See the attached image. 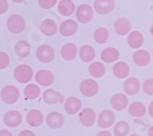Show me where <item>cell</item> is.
I'll return each mask as SVG.
<instances>
[{
	"label": "cell",
	"mask_w": 153,
	"mask_h": 136,
	"mask_svg": "<svg viewBox=\"0 0 153 136\" xmlns=\"http://www.w3.org/2000/svg\"><path fill=\"white\" fill-rule=\"evenodd\" d=\"M6 27L11 33L19 34V33H22L25 31V28H26V21H25V19L21 15L14 14L10 17H7Z\"/></svg>",
	"instance_id": "6da1fadb"
},
{
	"label": "cell",
	"mask_w": 153,
	"mask_h": 136,
	"mask_svg": "<svg viewBox=\"0 0 153 136\" xmlns=\"http://www.w3.org/2000/svg\"><path fill=\"white\" fill-rule=\"evenodd\" d=\"M14 76H15V80L17 82H20V83H27L33 77V70H32V68L30 65L20 64L14 70Z\"/></svg>",
	"instance_id": "7a4b0ae2"
},
{
	"label": "cell",
	"mask_w": 153,
	"mask_h": 136,
	"mask_svg": "<svg viewBox=\"0 0 153 136\" xmlns=\"http://www.w3.org/2000/svg\"><path fill=\"white\" fill-rule=\"evenodd\" d=\"M1 101L5 104H14L19 101L20 98V91L16 86L12 85H7L1 90Z\"/></svg>",
	"instance_id": "3957f363"
},
{
	"label": "cell",
	"mask_w": 153,
	"mask_h": 136,
	"mask_svg": "<svg viewBox=\"0 0 153 136\" xmlns=\"http://www.w3.org/2000/svg\"><path fill=\"white\" fill-rule=\"evenodd\" d=\"M93 19V9L88 4H81L76 9V20L81 23H88Z\"/></svg>",
	"instance_id": "277c9868"
},
{
	"label": "cell",
	"mask_w": 153,
	"mask_h": 136,
	"mask_svg": "<svg viewBox=\"0 0 153 136\" xmlns=\"http://www.w3.org/2000/svg\"><path fill=\"white\" fill-rule=\"evenodd\" d=\"M99 91V85L93 79H86L80 83V92L86 97H93Z\"/></svg>",
	"instance_id": "5b68a950"
},
{
	"label": "cell",
	"mask_w": 153,
	"mask_h": 136,
	"mask_svg": "<svg viewBox=\"0 0 153 136\" xmlns=\"http://www.w3.org/2000/svg\"><path fill=\"white\" fill-rule=\"evenodd\" d=\"M36 56L41 63H50V61L54 60L55 52H54L53 47H50L48 44H43L41 47H38L37 52H36Z\"/></svg>",
	"instance_id": "8992f818"
},
{
	"label": "cell",
	"mask_w": 153,
	"mask_h": 136,
	"mask_svg": "<svg viewBox=\"0 0 153 136\" xmlns=\"http://www.w3.org/2000/svg\"><path fill=\"white\" fill-rule=\"evenodd\" d=\"M97 123H98L99 128L108 129V128L113 126L114 123H115V114H114L113 110H109V109L102 110V112L99 113V115H98Z\"/></svg>",
	"instance_id": "52a82bcc"
},
{
	"label": "cell",
	"mask_w": 153,
	"mask_h": 136,
	"mask_svg": "<svg viewBox=\"0 0 153 136\" xmlns=\"http://www.w3.org/2000/svg\"><path fill=\"white\" fill-rule=\"evenodd\" d=\"M96 119H98V118H97L94 109H92V108H83L79 114V120L81 123V125H83V126H92L94 124Z\"/></svg>",
	"instance_id": "ba28073f"
},
{
	"label": "cell",
	"mask_w": 153,
	"mask_h": 136,
	"mask_svg": "<svg viewBox=\"0 0 153 136\" xmlns=\"http://www.w3.org/2000/svg\"><path fill=\"white\" fill-rule=\"evenodd\" d=\"M64 108H65V112L70 115H75V114H80L81 108H82V103L80 101V98L77 97H69L66 98L65 103H64Z\"/></svg>",
	"instance_id": "9c48e42d"
},
{
	"label": "cell",
	"mask_w": 153,
	"mask_h": 136,
	"mask_svg": "<svg viewBox=\"0 0 153 136\" xmlns=\"http://www.w3.org/2000/svg\"><path fill=\"white\" fill-rule=\"evenodd\" d=\"M3 121L6 126L10 128H16L22 123V115L17 110H9L3 117Z\"/></svg>",
	"instance_id": "30bf717a"
},
{
	"label": "cell",
	"mask_w": 153,
	"mask_h": 136,
	"mask_svg": "<svg viewBox=\"0 0 153 136\" xmlns=\"http://www.w3.org/2000/svg\"><path fill=\"white\" fill-rule=\"evenodd\" d=\"M94 11L99 15H105L115 9V1L113 0H96L93 3Z\"/></svg>",
	"instance_id": "8fae6325"
},
{
	"label": "cell",
	"mask_w": 153,
	"mask_h": 136,
	"mask_svg": "<svg viewBox=\"0 0 153 136\" xmlns=\"http://www.w3.org/2000/svg\"><path fill=\"white\" fill-rule=\"evenodd\" d=\"M79 30V25H77V21L75 20H65L64 22H61V25L59 26V32L61 36L64 37H70L72 34H75Z\"/></svg>",
	"instance_id": "7c38bea8"
},
{
	"label": "cell",
	"mask_w": 153,
	"mask_h": 136,
	"mask_svg": "<svg viewBox=\"0 0 153 136\" xmlns=\"http://www.w3.org/2000/svg\"><path fill=\"white\" fill-rule=\"evenodd\" d=\"M36 82L39 86H52L54 83V75L52 71L49 70H39L36 72L34 75Z\"/></svg>",
	"instance_id": "4fadbf2b"
},
{
	"label": "cell",
	"mask_w": 153,
	"mask_h": 136,
	"mask_svg": "<svg viewBox=\"0 0 153 136\" xmlns=\"http://www.w3.org/2000/svg\"><path fill=\"white\" fill-rule=\"evenodd\" d=\"M114 30L119 36H129L131 33V21L126 17H120L114 22Z\"/></svg>",
	"instance_id": "5bb4252c"
},
{
	"label": "cell",
	"mask_w": 153,
	"mask_h": 136,
	"mask_svg": "<svg viewBox=\"0 0 153 136\" xmlns=\"http://www.w3.org/2000/svg\"><path fill=\"white\" fill-rule=\"evenodd\" d=\"M45 123L52 129H60L65 123V118L59 112H50L45 118Z\"/></svg>",
	"instance_id": "9a60e30c"
},
{
	"label": "cell",
	"mask_w": 153,
	"mask_h": 136,
	"mask_svg": "<svg viewBox=\"0 0 153 136\" xmlns=\"http://www.w3.org/2000/svg\"><path fill=\"white\" fill-rule=\"evenodd\" d=\"M26 121L30 126H33V128H37L43 124L44 121V115L41 110L38 109H31L30 112L27 113L26 115Z\"/></svg>",
	"instance_id": "2e32d148"
},
{
	"label": "cell",
	"mask_w": 153,
	"mask_h": 136,
	"mask_svg": "<svg viewBox=\"0 0 153 136\" xmlns=\"http://www.w3.org/2000/svg\"><path fill=\"white\" fill-rule=\"evenodd\" d=\"M110 106L113 107V109L118 110V112H121V110L126 109V107L129 106L127 96H125L124 93H115L110 98Z\"/></svg>",
	"instance_id": "e0dca14e"
},
{
	"label": "cell",
	"mask_w": 153,
	"mask_h": 136,
	"mask_svg": "<svg viewBox=\"0 0 153 136\" xmlns=\"http://www.w3.org/2000/svg\"><path fill=\"white\" fill-rule=\"evenodd\" d=\"M43 101L47 104H56V103L61 104V103H64V96L55 90L48 88L43 93Z\"/></svg>",
	"instance_id": "ac0fdd59"
},
{
	"label": "cell",
	"mask_w": 153,
	"mask_h": 136,
	"mask_svg": "<svg viewBox=\"0 0 153 136\" xmlns=\"http://www.w3.org/2000/svg\"><path fill=\"white\" fill-rule=\"evenodd\" d=\"M132 59L137 66H147L151 63V54L143 49H138L134 53Z\"/></svg>",
	"instance_id": "d6986e66"
},
{
	"label": "cell",
	"mask_w": 153,
	"mask_h": 136,
	"mask_svg": "<svg viewBox=\"0 0 153 136\" xmlns=\"http://www.w3.org/2000/svg\"><path fill=\"white\" fill-rule=\"evenodd\" d=\"M141 90V83L136 77H129L124 82V91L129 96H135Z\"/></svg>",
	"instance_id": "ffe728a7"
},
{
	"label": "cell",
	"mask_w": 153,
	"mask_h": 136,
	"mask_svg": "<svg viewBox=\"0 0 153 136\" xmlns=\"http://www.w3.org/2000/svg\"><path fill=\"white\" fill-rule=\"evenodd\" d=\"M58 12H59V15L61 16H71L74 14V11L76 9L75 4L71 1V0H60V1L58 3Z\"/></svg>",
	"instance_id": "44dd1931"
},
{
	"label": "cell",
	"mask_w": 153,
	"mask_h": 136,
	"mask_svg": "<svg viewBox=\"0 0 153 136\" xmlns=\"http://www.w3.org/2000/svg\"><path fill=\"white\" fill-rule=\"evenodd\" d=\"M143 42H145L143 34L140 31H132L129 36H127V44H129V47H131L132 49L141 48Z\"/></svg>",
	"instance_id": "7402d4cb"
},
{
	"label": "cell",
	"mask_w": 153,
	"mask_h": 136,
	"mask_svg": "<svg viewBox=\"0 0 153 136\" xmlns=\"http://www.w3.org/2000/svg\"><path fill=\"white\" fill-rule=\"evenodd\" d=\"M119 56H120L119 51L113 47L103 49L100 53V59L103 60V63H114V61H117L119 59Z\"/></svg>",
	"instance_id": "603a6c76"
},
{
	"label": "cell",
	"mask_w": 153,
	"mask_h": 136,
	"mask_svg": "<svg viewBox=\"0 0 153 136\" xmlns=\"http://www.w3.org/2000/svg\"><path fill=\"white\" fill-rule=\"evenodd\" d=\"M59 27L54 20L52 19H45L41 23V32L44 36H54L58 32Z\"/></svg>",
	"instance_id": "cb8c5ba5"
},
{
	"label": "cell",
	"mask_w": 153,
	"mask_h": 136,
	"mask_svg": "<svg viewBox=\"0 0 153 136\" xmlns=\"http://www.w3.org/2000/svg\"><path fill=\"white\" fill-rule=\"evenodd\" d=\"M60 54H61L62 59L74 60L76 58V55H77V47H76L74 43H66L61 47Z\"/></svg>",
	"instance_id": "d4e9b609"
},
{
	"label": "cell",
	"mask_w": 153,
	"mask_h": 136,
	"mask_svg": "<svg viewBox=\"0 0 153 136\" xmlns=\"http://www.w3.org/2000/svg\"><path fill=\"white\" fill-rule=\"evenodd\" d=\"M127 110H129V114L135 118H142L146 115V112H147L145 104L141 102H132L129 106V108H127Z\"/></svg>",
	"instance_id": "484cf974"
},
{
	"label": "cell",
	"mask_w": 153,
	"mask_h": 136,
	"mask_svg": "<svg viewBox=\"0 0 153 136\" xmlns=\"http://www.w3.org/2000/svg\"><path fill=\"white\" fill-rule=\"evenodd\" d=\"M113 74H114V76H117L118 79H125L129 76L130 68L125 61H118L113 68Z\"/></svg>",
	"instance_id": "4316f807"
},
{
	"label": "cell",
	"mask_w": 153,
	"mask_h": 136,
	"mask_svg": "<svg viewBox=\"0 0 153 136\" xmlns=\"http://www.w3.org/2000/svg\"><path fill=\"white\" fill-rule=\"evenodd\" d=\"M79 55L83 63H91L96 58V51L91 45H82L79 51Z\"/></svg>",
	"instance_id": "83f0119b"
},
{
	"label": "cell",
	"mask_w": 153,
	"mask_h": 136,
	"mask_svg": "<svg viewBox=\"0 0 153 136\" xmlns=\"http://www.w3.org/2000/svg\"><path fill=\"white\" fill-rule=\"evenodd\" d=\"M14 52L20 58H26L31 54V45L26 41H19L14 47Z\"/></svg>",
	"instance_id": "f1b7e54d"
},
{
	"label": "cell",
	"mask_w": 153,
	"mask_h": 136,
	"mask_svg": "<svg viewBox=\"0 0 153 136\" xmlns=\"http://www.w3.org/2000/svg\"><path fill=\"white\" fill-rule=\"evenodd\" d=\"M88 72H90L91 76H93L96 79L103 77L105 74V66L103 63H100V61H93V63L88 66Z\"/></svg>",
	"instance_id": "f546056e"
},
{
	"label": "cell",
	"mask_w": 153,
	"mask_h": 136,
	"mask_svg": "<svg viewBox=\"0 0 153 136\" xmlns=\"http://www.w3.org/2000/svg\"><path fill=\"white\" fill-rule=\"evenodd\" d=\"M23 93H25V97L27 100H37L38 96L41 94V88L38 85H34V83H28L26 87L23 90Z\"/></svg>",
	"instance_id": "4dcf8cb0"
},
{
	"label": "cell",
	"mask_w": 153,
	"mask_h": 136,
	"mask_svg": "<svg viewBox=\"0 0 153 136\" xmlns=\"http://www.w3.org/2000/svg\"><path fill=\"white\" fill-rule=\"evenodd\" d=\"M108 37H109V32L107 28L104 27H99L94 31L93 33V38L98 44H104L108 41Z\"/></svg>",
	"instance_id": "1f68e13d"
},
{
	"label": "cell",
	"mask_w": 153,
	"mask_h": 136,
	"mask_svg": "<svg viewBox=\"0 0 153 136\" xmlns=\"http://www.w3.org/2000/svg\"><path fill=\"white\" fill-rule=\"evenodd\" d=\"M130 131V125L126 121H118L114 125V135L115 136H127Z\"/></svg>",
	"instance_id": "d6a6232c"
},
{
	"label": "cell",
	"mask_w": 153,
	"mask_h": 136,
	"mask_svg": "<svg viewBox=\"0 0 153 136\" xmlns=\"http://www.w3.org/2000/svg\"><path fill=\"white\" fill-rule=\"evenodd\" d=\"M143 92L148 96H153V79H147L142 85Z\"/></svg>",
	"instance_id": "836d02e7"
},
{
	"label": "cell",
	"mask_w": 153,
	"mask_h": 136,
	"mask_svg": "<svg viewBox=\"0 0 153 136\" xmlns=\"http://www.w3.org/2000/svg\"><path fill=\"white\" fill-rule=\"evenodd\" d=\"M10 64V58L7 55V53L5 52H0V69L4 70L9 66Z\"/></svg>",
	"instance_id": "e575fe53"
},
{
	"label": "cell",
	"mask_w": 153,
	"mask_h": 136,
	"mask_svg": "<svg viewBox=\"0 0 153 136\" xmlns=\"http://www.w3.org/2000/svg\"><path fill=\"white\" fill-rule=\"evenodd\" d=\"M58 3L59 1H56V0H39V1H38V5H39L42 9H52L55 5H58Z\"/></svg>",
	"instance_id": "d590c367"
},
{
	"label": "cell",
	"mask_w": 153,
	"mask_h": 136,
	"mask_svg": "<svg viewBox=\"0 0 153 136\" xmlns=\"http://www.w3.org/2000/svg\"><path fill=\"white\" fill-rule=\"evenodd\" d=\"M7 9H9V3L6 0H1V1H0V14L4 15L7 11Z\"/></svg>",
	"instance_id": "8d00e7d4"
},
{
	"label": "cell",
	"mask_w": 153,
	"mask_h": 136,
	"mask_svg": "<svg viewBox=\"0 0 153 136\" xmlns=\"http://www.w3.org/2000/svg\"><path fill=\"white\" fill-rule=\"evenodd\" d=\"M17 136H36V134L31 130H22V131H20V134Z\"/></svg>",
	"instance_id": "74e56055"
},
{
	"label": "cell",
	"mask_w": 153,
	"mask_h": 136,
	"mask_svg": "<svg viewBox=\"0 0 153 136\" xmlns=\"http://www.w3.org/2000/svg\"><path fill=\"white\" fill-rule=\"evenodd\" d=\"M97 136H111V134L108 130H103V131H99L97 134Z\"/></svg>",
	"instance_id": "f35d334b"
},
{
	"label": "cell",
	"mask_w": 153,
	"mask_h": 136,
	"mask_svg": "<svg viewBox=\"0 0 153 136\" xmlns=\"http://www.w3.org/2000/svg\"><path fill=\"white\" fill-rule=\"evenodd\" d=\"M148 114H149V117L153 119V101L149 103V106H148Z\"/></svg>",
	"instance_id": "ab89813d"
},
{
	"label": "cell",
	"mask_w": 153,
	"mask_h": 136,
	"mask_svg": "<svg viewBox=\"0 0 153 136\" xmlns=\"http://www.w3.org/2000/svg\"><path fill=\"white\" fill-rule=\"evenodd\" d=\"M0 136H14V135L7 130H0Z\"/></svg>",
	"instance_id": "60d3db41"
},
{
	"label": "cell",
	"mask_w": 153,
	"mask_h": 136,
	"mask_svg": "<svg viewBox=\"0 0 153 136\" xmlns=\"http://www.w3.org/2000/svg\"><path fill=\"white\" fill-rule=\"evenodd\" d=\"M148 136H153V126L149 128V130H148Z\"/></svg>",
	"instance_id": "b9f144b4"
},
{
	"label": "cell",
	"mask_w": 153,
	"mask_h": 136,
	"mask_svg": "<svg viewBox=\"0 0 153 136\" xmlns=\"http://www.w3.org/2000/svg\"><path fill=\"white\" fill-rule=\"evenodd\" d=\"M149 32H151V34H152V37H153V23H152V26H151V28H149Z\"/></svg>",
	"instance_id": "7bdbcfd3"
},
{
	"label": "cell",
	"mask_w": 153,
	"mask_h": 136,
	"mask_svg": "<svg viewBox=\"0 0 153 136\" xmlns=\"http://www.w3.org/2000/svg\"><path fill=\"white\" fill-rule=\"evenodd\" d=\"M129 136H140V135H137V134H132V135H129Z\"/></svg>",
	"instance_id": "ee69618b"
},
{
	"label": "cell",
	"mask_w": 153,
	"mask_h": 136,
	"mask_svg": "<svg viewBox=\"0 0 153 136\" xmlns=\"http://www.w3.org/2000/svg\"><path fill=\"white\" fill-rule=\"evenodd\" d=\"M152 55H153V53H152Z\"/></svg>",
	"instance_id": "f6af8a7d"
}]
</instances>
